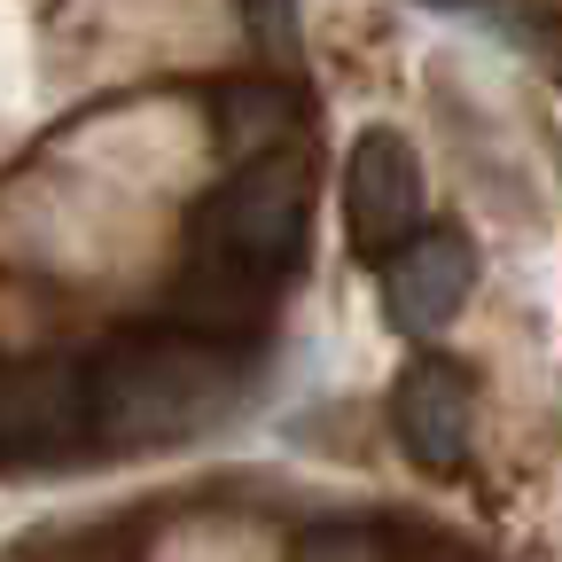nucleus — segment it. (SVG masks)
Here are the masks:
<instances>
[{"mask_svg":"<svg viewBox=\"0 0 562 562\" xmlns=\"http://www.w3.org/2000/svg\"><path fill=\"white\" fill-rule=\"evenodd\" d=\"M476 290V250L453 227H414L398 250H383V313L398 336H438Z\"/></svg>","mask_w":562,"mask_h":562,"instance_id":"39448f33","label":"nucleus"},{"mask_svg":"<svg viewBox=\"0 0 562 562\" xmlns=\"http://www.w3.org/2000/svg\"><path fill=\"white\" fill-rule=\"evenodd\" d=\"M266 55H297V0H243Z\"/></svg>","mask_w":562,"mask_h":562,"instance_id":"6e6552de","label":"nucleus"},{"mask_svg":"<svg viewBox=\"0 0 562 562\" xmlns=\"http://www.w3.org/2000/svg\"><path fill=\"white\" fill-rule=\"evenodd\" d=\"M391 430L406 446L414 469L453 476L469 461V430H476V391L453 360H414L391 391Z\"/></svg>","mask_w":562,"mask_h":562,"instance_id":"423d86ee","label":"nucleus"},{"mask_svg":"<svg viewBox=\"0 0 562 562\" xmlns=\"http://www.w3.org/2000/svg\"><path fill=\"white\" fill-rule=\"evenodd\" d=\"M87 375H94V446L117 453L180 446L211 430L243 383L227 336L203 328H125L102 360H87Z\"/></svg>","mask_w":562,"mask_h":562,"instance_id":"f03ea898","label":"nucleus"},{"mask_svg":"<svg viewBox=\"0 0 562 562\" xmlns=\"http://www.w3.org/2000/svg\"><path fill=\"white\" fill-rule=\"evenodd\" d=\"M94 446V375L70 351L0 360V469H63Z\"/></svg>","mask_w":562,"mask_h":562,"instance_id":"7ed1b4c3","label":"nucleus"},{"mask_svg":"<svg viewBox=\"0 0 562 562\" xmlns=\"http://www.w3.org/2000/svg\"><path fill=\"white\" fill-rule=\"evenodd\" d=\"M344 227H351V250H398L414 227H422V165L406 149V133L391 125H368L344 157Z\"/></svg>","mask_w":562,"mask_h":562,"instance_id":"20e7f679","label":"nucleus"},{"mask_svg":"<svg viewBox=\"0 0 562 562\" xmlns=\"http://www.w3.org/2000/svg\"><path fill=\"white\" fill-rule=\"evenodd\" d=\"M305 258V157L258 149L220 180L188 220V328L235 336V321H258Z\"/></svg>","mask_w":562,"mask_h":562,"instance_id":"f257e3e1","label":"nucleus"},{"mask_svg":"<svg viewBox=\"0 0 562 562\" xmlns=\"http://www.w3.org/2000/svg\"><path fill=\"white\" fill-rule=\"evenodd\" d=\"M422 9H476V0H422Z\"/></svg>","mask_w":562,"mask_h":562,"instance_id":"1a4fd4ad","label":"nucleus"},{"mask_svg":"<svg viewBox=\"0 0 562 562\" xmlns=\"http://www.w3.org/2000/svg\"><path fill=\"white\" fill-rule=\"evenodd\" d=\"M220 117H227V140H235V149H250V140H266V133H273L266 117H290V102H281V94H250V87H243V94H227V110H220Z\"/></svg>","mask_w":562,"mask_h":562,"instance_id":"0eeeda50","label":"nucleus"}]
</instances>
